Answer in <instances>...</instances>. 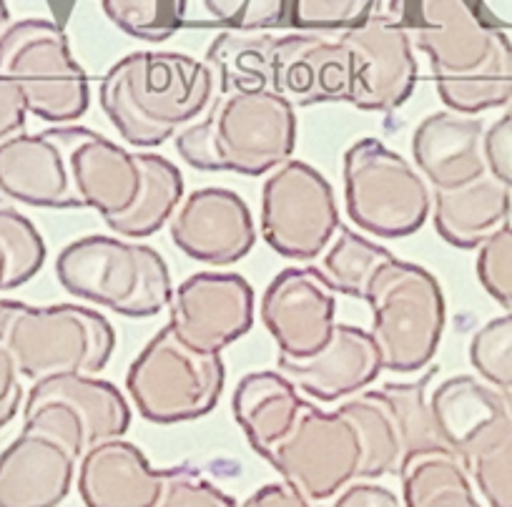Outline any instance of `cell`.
I'll return each mask as SVG.
<instances>
[{
	"label": "cell",
	"mask_w": 512,
	"mask_h": 507,
	"mask_svg": "<svg viewBox=\"0 0 512 507\" xmlns=\"http://www.w3.org/2000/svg\"><path fill=\"white\" fill-rule=\"evenodd\" d=\"M354 422L364 447V462L359 480H379L384 475H397L405 460L402 430L392 410L390 397L382 390L357 392L337 407Z\"/></svg>",
	"instance_id": "28"
},
{
	"label": "cell",
	"mask_w": 512,
	"mask_h": 507,
	"mask_svg": "<svg viewBox=\"0 0 512 507\" xmlns=\"http://www.w3.org/2000/svg\"><path fill=\"white\" fill-rule=\"evenodd\" d=\"M432 420L447 452L470 470V462L512 430V417L500 390L482 377L457 374L435 387Z\"/></svg>",
	"instance_id": "16"
},
{
	"label": "cell",
	"mask_w": 512,
	"mask_h": 507,
	"mask_svg": "<svg viewBox=\"0 0 512 507\" xmlns=\"http://www.w3.org/2000/svg\"><path fill=\"white\" fill-rule=\"evenodd\" d=\"M382 369V354L372 332L339 322L329 342L312 357L279 354V372L319 402L349 400L377 382Z\"/></svg>",
	"instance_id": "17"
},
{
	"label": "cell",
	"mask_w": 512,
	"mask_h": 507,
	"mask_svg": "<svg viewBox=\"0 0 512 507\" xmlns=\"http://www.w3.org/2000/svg\"><path fill=\"white\" fill-rule=\"evenodd\" d=\"M470 362L487 385L507 392L512 387V312L490 319L470 342Z\"/></svg>",
	"instance_id": "36"
},
{
	"label": "cell",
	"mask_w": 512,
	"mask_h": 507,
	"mask_svg": "<svg viewBox=\"0 0 512 507\" xmlns=\"http://www.w3.org/2000/svg\"><path fill=\"white\" fill-rule=\"evenodd\" d=\"M477 487L492 507H512V430L470 462Z\"/></svg>",
	"instance_id": "41"
},
{
	"label": "cell",
	"mask_w": 512,
	"mask_h": 507,
	"mask_svg": "<svg viewBox=\"0 0 512 507\" xmlns=\"http://www.w3.org/2000/svg\"><path fill=\"white\" fill-rule=\"evenodd\" d=\"M339 38L352 53L354 106L364 111H395L412 96L420 76L415 43L390 13H377Z\"/></svg>",
	"instance_id": "12"
},
{
	"label": "cell",
	"mask_w": 512,
	"mask_h": 507,
	"mask_svg": "<svg viewBox=\"0 0 512 507\" xmlns=\"http://www.w3.org/2000/svg\"><path fill=\"white\" fill-rule=\"evenodd\" d=\"M432 377H435V369L417 379V382H397V385L382 387L384 395L390 397L397 422H400L405 460L412 455H420V452L445 450L440 435H437L435 420H432L430 397H427Z\"/></svg>",
	"instance_id": "33"
},
{
	"label": "cell",
	"mask_w": 512,
	"mask_h": 507,
	"mask_svg": "<svg viewBox=\"0 0 512 507\" xmlns=\"http://www.w3.org/2000/svg\"><path fill=\"white\" fill-rule=\"evenodd\" d=\"M322 507H405L400 497L390 487L377 485V482H357L344 487L342 492L332 497V505Z\"/></svg>",
	"instance_id": "45"
},
{
	"label": "cell",
	"mask_w": 512,
	"mask_h": 507,
	"mask_svg": "<svg viewBox=\"0 0 512 507\" xmlns=\"http://www.w3.org/2000/svg\"><path fill=\"white\" fill-rule=\"evenodd\" d=\"M0 194L38 209H76L81 199L71 179L61 126L0 144Z\"/></svg>",
	"instance_id": "20"
},
{
	"label": "cell",
	"mask_w": 512,
	"mask_h": 507,
	"mask_svg": "<svg viewBox=\"0 0 512 507\" xmlns=\"http://www.w3.org/2000/svg\"><path fill=\"white\" fill-rule=\"evenodd\" d=\"M8 292V257L0 246V294Z\"/></svg>",
	"instance_id": "47"
},
{
	"label": "cell",
	"mask_w": 512,
	"mask_h": 507,
	"mask_svg": "<svg viewBox=\"0 0 512 507\" xmlns=\"http://www.w3.org/2000/svg\"><path fill=\"white\" fill-rule=\"evenodd\" d=\"M76 465L58 437L23 427L0 452V507H58L76 482Z\"/></svg>",
	"instance_id": "21"
},
{
	"label": "cell",
	"mask_w": 512,
	"mask_h": 507,
	"mask_svg": "<svg viewBox=\"0 0 512 507\" xmlns=\"http://www.w3.org/2000/svg\"><path fill=\"white\" fill-rule=\"evenodd\" d=\"M159 507H239V502L206 480L194 467L179 465L164 470V492Z\"/></svg>",
	"instance_id": "40"
},
{
	"label": "cell",
	"mask_w": 512,
	"mask_h": 507,
	"mask_svg": "<svg viewBox=\"0 0 512 507\" xmlns=\"http://www.w3.org/2000/svg\"><path fill=\"white\" fill-rule=\"evenodd\" d=\"M502 397H505V405H507V410H510V417H512V387L507 392H502Z\"/></svg>",
	"instance_id": "49"
},
{
	"label": "cell",
	"mask_w": 512,
	"mask_h": 507,
	"mask_svg": "<svg viewBox=\"0 0 512 507\" xmlns=\"http://www.w3.org/2000/svg\"><path fill=\"white\" fill-rule=\"evenodd\" d=\"M48 392L66 400L86 427L88 450L106 440L123 437L131 427V407L116 385L96 374H61L41 379Z\"/></svg>",
	"instance_id": "27"
},
{
	"label": "cell",
	"mask_w": 512,
	"mask_h": 507,
	"mask_svg": "<svg viewBox=\"0 0 512 507\" xmlns=\"http://www.w3.org/2000/svg\"><path fill=\"white\" fill-rule=\"evenodd\" d=\"M76 487L86 507H159L164 470H154L134 442L116 437L83 452Z\"/></svg>",
	"instance_id": "23"
},
{
	"label": "cell",
	"mask_w": 512,
	"mask_h": 507,
	"mask_svg": "<svg viewBox=\"0 0 512 507\" xmlns=\"http://www.w3.org/2000/svg\"><path fill=\"white\" fill-rule=\"evenodd\" d=\"M512 189L487 171L460 189H432V221L442 239L457 249H477L510 224Z\"/></svg>",
	"instance_id": "24"
},
{
	"label": "cell",
	"mask_w": 512,
	"mask_h": 507,
	"mask_svg": "<svg viewBox=\"0 0 512 507\" xmlns=\"http://www.w3.org/2000/svg\"><path fill=\"white\" fill-rule=\"evenodd\" d=\"M71 179L81 206L96 209L103 219L126 214L144 186L139 154L83 126H61Z\"/></svg>",
	"instance_id": "19"
},
{
	"label": "cell",
	"mask_w": 512,
	"mask_h": 507,
	"mask_svg": "<svg viewBox=\"0 0 512 507\" xmlns=\"http://www.w3.org/2000/svg\"><path fill=\"white\" fill-rule=\"evenodd\" d=\"M297 108L277 91L226 93L176 134V151L199 171L272 174L297 149Z\"/></svg>",
	"instance_id": "2"
},
{
	"label": "cell",
	"mask_w": 512,
	"mask_h": 507,
	"mask_svg": "<svg viewBox=\"0 0 512 507\" xmlns=\"http://www.w3.org/2000/svg\"><path fill=\"white\" fill-rule=\"evenodd\" d=\"M216 98L204 61L171 51H136L113 63L98 86V101L123 141L161 146L199 121Z\"/></svg>",
	"instance_id": "1"
},
{
	"label": "cell",
	"mask_w": 512,
	"mask_h": 507,
	"mask_svg": "<svg viewBox=\"0 0 512 507\" xmlns=\"http://www.w3.org/2000/svg\"><path fill=\"white\" fill-rule=\"evenodd\" d=\"M0 76L21 86L33 116L56 126L78 121L91 103L88 76L66 31L46 18H23L0 33Z\"/></svg>",
	"instance_id": "7"
},
{
	"label": "cell",
	"mask_w": 512,
	"mask_h": 507,
	"mask_svg": "<svg viewBox=\"0 0 512 507\" xmlns=\"http://www.w3.org/2000/svg\"><path fill=\"white\" fill-rule=\"evenodd\" d=\"M477 277L485 292L512 312V226L500 231L477 246Z\"/></svg>",
	"instance_id": "38"
},
{
	"label": "cell",
	"mask_w": 512,
	"mask_h": 507,
	"mask_svg": "<svg viewBox=\"0 0 512 507\" xmlns=\"http://www.w3.org/2000/svg\"><path fill=\"white\" fill-rule=\"evenodd\" d=\"M382 13V0H289V18L302 31H349Z\"/></svg>",
	"instance_id": "37"
},
{
	"label": "cell",
	"mask_w": 512,
	"mask_h": 507,
	"mask_svg": "<svg viewBox=\"0 0 512 507\" xmlns=\"http://www.w3.org/2000/svg\"><path fill=\"white\" fill-rule=\"evenodd\" d=\"M344 199L349 219L379 239H402L425 226L432 189L420 169L377 139H362L344 154Z\"/></svg>",
	"instance_id": "8"
},
{
	"label": "cell",
	"mask_w": 512,
	"mask_h": 507,
	"mask_svg": "<svg viewBox=\"0 0 512 507\" xmlns=\"http://www.w3.org/2000/svg\"><path fill=\"white\" fill-rule=\"evenodd\" d=\"M113 26L139 41H166L184 26L186 0H101Z\"/></svg>",
	"instance_id": "34"
},
{
	"label": "cell",
	"mask_w": 512,
	"mask_h": 507,
	"mask_svg": "<svg viewBox=\"0 0 512 507\" xmlns=\"http://www.w3.org/2000/svg\"><path fill=\"white\" fill-rule=\"evenodd\" d=\"M254 324V289L239 274L199 272L179 284L169 327L199 352L221 354Z\"/></svg>",
	"instance_id": "13"
},
{
	"label": "cell",
	"mask_w": 512,
	"mask_h": 507,
	"mask_svg": "<svg viewBox=\"0 0 512 507\" xmlns=\"http://www.w3.org/2000/svg\"><path fill=\"white\" fill-rule=\"evenodd\" d=\"M221 354L199 352L166 324L126 374L136 410L154 425H176L209 415L224 392Z\"/></svg>",
	"instance_id": "6"
},
{
	"label": "cell",
	"mask_w": 512,
	"mask_h": 507,
	"mask_svg": "<svg viewBox=\"0 0 512 507\" xmlns=\"http://www.w3.org/2000/svg\"><path fill=\"white\" fill-rule=\"evenodd\" d=\"M11 309L13 299H0V430L16 420L18 410L23 405V374L6 342Z\"/></svg>",
	"instance_id": "42"
},
{
	"label": "cell",
	"mask_w": 512,
	"mask_h": 507,
	"mask_svg": "<svg viewBox=\"0 0 512 507\" xmlns=\"http://www.w3.org/2000/svg\"><path fill=\"white\" fill-rule=\"evenodd\" d=\"M28 113L31 111L21 86L11 78L0 76V144L26 131Z\"/></svg>",
	"instance_id": "44"
},
{
	"label": "cell",
	"mask_w": 512,
	"mask_h": 507,
	"mask_svg": "<svg viewBox=\"0 0 512 507\" xmlns=\"http://www.w3.org/2000/svg\"><path fill=\"white\" fill-rule=\"evenodd\" d=\"M144 186L136 204L126 214L103 219L108 229L123 239H146L166 226L184 199V176L174 161L159 154H139Z\"/></svg>",
	"instance_id": "29"
},
{
	"label": "cell",
	"mask_w": 512,
	"mask_h": 507,
	"mask_svg": "<svg viewBox=\"0 0 512 507\" xmlns=\"http://www.w3.org/2000/svg\"><path fill=\"white\" fill-rule=\"evenodd\" d=\"M487 171L512 189V108H505L502 116L485 129Z\"/></svg>",
	"instance_id": "43"
},
{
	"label": "cell",
	"mask_w": 512,
	"mask_h": 507,
	"mask_svg": "<svg viewBox=\"0 0 512 507\" xmlns=\"http://www.w3.org/2000/svg\"><path fill=\"white\" fill-rule=\"evenodd\" d=\"M304 402L282 372H249L239 379L231 407L251 450L269 460L292 432Z\"/></svg>",
	"instance_id": "25"
},
{
	"label": "cell",
	"mask_w": 512,
	"mask_h": 507,
	"mask_svg": "<svg viewBox=\"0 0 512 507\" xmlns=\"http://www.w3.org/2000/svg\"><path fill=\"white\" fill-rule=\"evenodd\" d=\"M259 314L279 354L312 357L337 327V292L319 269H284L264 292Z\"/></svg>",
	"instance_id": "14"
},
{
	"label": "cell",
	"mask_w": 512,
	"mask_h": 507,
	"mask_svg": "<svg viewBox=\"0 0 512 507\" xmlns=\"http://www.w3.org/2000/svg\"><path fill=\"white\" fill-rule=\"evenodd\" d=\"M169 231L184 254L214 267L241 262L256 244L251 209L229 189L191 191L171 216Z\"/></svg>",
	"instance_id": "15"
},
{
	"label": "cell",
	"mask_w": 512,
	"mask_h": 507,
	"mask_svg": "<svg viewBox=\"0 0 512 507\" xmlns=\"http://www.w3.org/2000/svg\"><path fill=\"white\" fill-rule=\"evenodd\" d=\"M392 259H395V254L390 249L379 246L377 241H369L367 236H359L357 231L342 224L324 249L319 272L324 274V279L332 284L337 294H347V297L367 302L374 279L382 272L384 264H390Z\"/></svg>",
	"instance_id": "31"
},
{
	"label": "cell",
	"mask_w": 512,
	"mask_h": 507,
	"mask_svg": "<svg viewBox=\"0 0 512 507\" xmlns=\"http://www.w3.org/2000/svg\"><path fill=\"white\" fill-rule=\"evenodd\" d=\"M405 507H482L472 492L467 467L452 452H420L400 465Z\"/></svg>",
	"instance_id": "30"
},
{
	"label": "cell",
	"mask_w": 512,
	"mask_h": 507,
	"mask_svg": "<svg viewBox=\"0 0 512 507\" xmlns=\"http://www.w3.org/2000/svg\"><path fill=\"white\" fill-rule=\"evenodd\" d=\"M11 23V13H8L6 0H0V33L6 31V26Z\"/></svg>",
	"instance_id": "48"
},
{
	"label": "cell",
	"mask_w": 512,
	"mask_h": 507,
	"mask_svg": "<svg viewBox=\"0 0 512 507\" xmlns=\"http://www.w3.org/2000/svg\"><path fill=\"white\" fill-rule=\"evenodd\" d=\"M274 91L294 108L317 103H352L354 63L342 38L292 33L277 38Z\"/></svg>",
	"instance_id": "18"
},
{
	"label": "cell",
	"mask_w": 512,
	"mask_h": 507,
	"mask_svg": "<svg viewBox=\"0 0 512 507\" xmlns=\"http://www.w3.org/2000/svg\"><path fill=\"white\" fill-rule=\"evenodd\" d=\"M0 246L8 257V289L31 282L46 262V241L28 216L0 209Z\"/></svg>",
	"instance_id": "35"
},
{
	"label": "cell",
	"mask_w": 512,
	"mask_h": 507,
	"mask_svg": "<svg viewBox=\"0 0 512 507\" xmlns=\"http://www.w3.org/2000/svg\"><path fill=\"white\" fill-rule=\"evenodd\" d=\"M435 88L442 103L457 113L480 116L512 101V41H507L485 66L460 76H437Z\"/></svg>",
	"instance_id": "32"
},
{
	"label": "cell",
	"mask_w": 512,
	"mask_h": 507,
	"mask_svg": "<svg viewBox=\"0 0 512 507\" xmlns=\"http://www.w3.org/2000/svg\"><path fill=\"white\" fill-rule=\"evenodd\" d=\"M239 507H322V505L309 500L304 492H299L297 487L289 485L287 480H282V482H269V485L251 492L244 502H239Z\"/></svg>",
	"instance_id": "46"
},
{
	"label": "cell",
	"mask_w": 512,
	"mask_h": 507,
	"mask_svg": "<svg viewBox=\"0 0 512 507\" xmlns=\"http://www.w3.org/2000/svg\"><path fill=\"white\" fill-rule=\"evenodd\" d=\"M56 277L68 294L123 317H156L171 307L174 284L159 251L118 236H83L56 259Z\"/></svg>",
	"instance_id": "3"
},
{
	"label": "cell",
	"mask_w": 512,
	"mask_h": 507,
	"mask_svg": "<svg viewBox=\"0 0 512 507\" xmlns=\"http://www.w3.org/2000/svg\"><path fill=\"white\" fill-rule=\"evenodd\" d=\"M507 108H512V101H510V106H507ZM502 111H505V108H502Z\"/></svg>",
	"instance_id": "50"
},
{
	"label": "cell",
	"mask_w": 512,
	"mask_h": 507,
	"mask_svg": "<svg viewBox=\"0 0 512 507\" xmlns=\"http://www.w3.org/2000/svg\"><path fill=\"white\" fill-rule=\"evenodd\" d=\"M6 342L23 379L98 374L116 349L111 322L81 304L31 307L13 299Z\"/></svg>",
	"instance_id": "5"
},
{
	"label": "cell",
	"mask_w": 512,
	"mask_h": 507,
	"mask_svg": "<svg viewBox=\"0 0 512 507\" xmlns=\"http://www.w3.org/2000/svg\"><path fill=\"white\" fill-rule=\"evenodd\" d=\"M274 53L277 38L269 33L226 31L211 41L204 63L219 96L274 91Z\"/></svg>",
	"instance_id": "26"
},
{
	"label": "cell",
	"mask_w": 512,
	"mask_h": 507,
	"mask_svg": "<svg viewBox=\"0 0 512 507\" xmlns=\"http://www.w3.org/2000/svg\"><path fill=\"white\" fill-rule=\"evenodd\" d=\"M367 304L374 319L369 332L384 369L412 374L435 359L447 322L445 294L435 274L395 257L374 279Z\"/></svg>",
	"instance_id": "4"
},
{
	"label": "cell",
	"mask_w": 512,
	"mask_h": 507,
	"mask_svg": "<svg viewBox=\"0 0 512 507\" xmlns=\"http://www.w3.org/2000/svg\"><path fill=\"white\" fill-rule=\"evenodd\" d=\"M339 226L334 189L307 161L289 159L267 176L262 189V236L277 254L297 262L317 259Z\"/></svg>",
	"instance_id": "11"
},
{
	"label": "cell",
	"mask_w": 512,
	"mask_h": 507,
	"mask_svg": "<svg viewBox=\"0 0 512 507\" xmlns=\"http://www.w3.org/2000/svg\"><path fill=\"white\" fill-rule=\"evenodd\" d=\"M267 462L309 500H332L362 475V437L344 412L304 402L292 432Z\"/></svg>",
	"instance_id": "10"
},
{
	"label": "cell",
	"mask_w": 512,
	"mask_h": 507,
	"mask_svg": "<svg viewBox=\"0 0 512 507\" xmlns=\"http://www.w3.org/2000/svg\"><path fill=\"white\" fill-rule=\"evenodd\" d=\"M390 16L427 53L435 78L477 71L510 41L487 0H392Z\"/></svg>",
	"instance_id": "9"
},
{
	"label": "cell",
	"mask_w": 512,
	"mask_h": 507,
	"mask_svg": "<svg viewBox=\"0 0 512 507\" xmlns=\"http://www.w3.org/2000/svg\"><path fill=\"white\" fill-rule=\"evenodd\" d=\"M221 26L231 31H269L289 16V0H201Z\"/></svg>",
	"instance_id": "39"
},
{
	"label": "cell",
	"mask_w": 512,
	"mask_h": 507,
	"mask_svg": "<svg viewBox=\"0 0 512 507\" xmlns=\"http://www.w3.org/2000/svg\"><path fill=\"white\" fill-rule=\"evenodd\" d=\"M485 129L480 116L452 108L422 118L412 134V156L432 189H460L487 174Z\"/></svg>",
	"instance_id": "22"
}]
</instances>
